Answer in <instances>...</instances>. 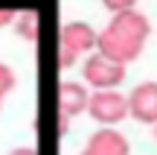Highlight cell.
I'll return each instance as SVG.
<instances>
[{
	"mask_svg": "<svg viewBox=\"0 0 157 155\" xmlns=\"http://www.w3.org/2000/svg\"><path fill=\"white\" fill-rule=\"evenodd\" d=\"M148 35H151V23L143 12L131 9V12H119V15L111 18L105 29L96 38V53H102L105 59L119 64L137 62L146 47Z\"/></svg>",
	"mask_w": 157,
	"mask_h": 155,
	"instance_id": "obj_1",
	"label": "cell"
},
{
	"mask_svg": "<svg viewBox=\"0 0 157 155\" xmlns=\"http://www.w3.org/2000/svg\"><path fill=\"white\" fill-rule=\"evenodd\" d=\"M87 114L99 126H117L128 117V97L113 88V91H93L87 100Z\"/></svg>",
	"mask_w": 157,
	"mask_h": 155,
	"instance_id": "obj_2",
	"label": "cell"
},
{
	"mask_svg": "<svg viewBox=\"0 0 157 155\" xmlns=\"http://www.w3.org/2000/svg\"><path fill=\"white\" fill-rule=\"evenodd\" d=\"M122 79H125V64L111 62L102 53H93L84 59V85H90L93 91H113Z\"/></svg>",
	"mask_w": 157,
	"mask_h": 155,
	"instance_id": "obj_3",
	"label": "cell"
},
{
	"mask_svg": "<svg viewBox=\"0 0 157 155\" xmlns=\"http://www.w3.org/2000/svg\"><path fill=\"white\" fill-rule=\"evenodd\" d=\"M96 38H99V32L87 21H67L58 32V47L73 53V56H82V53L96 50Z\"/></svg>",
	"mask_w": 157,
	"mask_h": 155,
	"instance_id": "obj_4",
	"label": "cell"
},
{
	"mask_svg": "<svg viewBox=\"0 0 157 155\" xmlns=\"http://www.w3.org/2000/svg\"><path fill=\"white\" fill-rule=\"evenodd\" d=\"M128 152L131 144L122 132H117L113 126H102L87 138V144L78 155H128Z\"/></svg>",
	"mask_w": 157,
	"mask_h": 155,
	"instance_id": "obj_5",
	"label": "cell"
},
{
	"mask_svg": "<svg viewBox=\"0 0 157 155\" xmlns=\"http://www.w3.org/2000/svg\"><path fill=\"white\" fill-rule=\"evenodd\" d=\"M128 114L146 126L157 123V82H140L128 94Z\"/></svg>",
	"mask_w": 157,
	"mask_h": 155,
	"instance_id": "obj_6",
	"label": "cell"
},
{
	"mask_svg": "<svg viewBox=\"0 0 157 155\" xmlns=\"http://www.w3.org/2000/svg\"><path fill=\"white\" fill-rule=\"evenodd\" d=\"M87 100H90V91L82 82H61L58 85V114L67 117V120L76 114H84Z\"/></svg>",
	"mask_w": 157,
	"mask_h": 155,
	"instance_id": "obj_7",
	"label": "cell"
},
{
	"mask_svg": "<svg viewBox=\"0 0 157 155\" xmlns=\"http://www.w3.org/2000/svg\"><path fill=\"white\" fill-rule=\"evenodd\" d=\"M38 29H41L38 12L26 9V12H21V15H15V32L21 35L23 41H35V38H38Z\"/></svg>",
	"mask_w": 157,
	"mask_h": 155,
	"instance_id": "obj_8",
	"label": "cell"
},
{
	"mask_svg": "<svg viewBox=\"0 0 157 155\" xmlns=\"http://www.w3.org/2000/svg\"><path fill=\"white\" fill-rule=\"evenodd\" d=\"M15 85H17L15 70H12L9 64H3V62H0V105H3L6 94H9V91H15Z\"/></svg>",
	"mask_w": 157,
	"mask_h": 155,
	"instance_id": "obj_9",
	"label": "cell"
},
{
	"mask_svg": "<svg viewBox=\"0 0 157 155\" xmlns=\"http://www.w3.org/2000/svg\"><path fill=\"white\" fill-rule=\"evenodd\" d=\"M102 6H105L111 15H119V12H131L137 6V0H102Z\"/></svg>",
	"mask_w": 157,
	"mask_h": 155,
	"instance_id": "obj_10",
	"label": "cell"
},
{
	"mask_svg": "<svg viewBox=\"0 0 157 155\" xmlns=\"http://www.w3.org/2000/svg\"><path fill=\"white\" fill-rule=\"evenodd\" d=\"M9 23H15V12L12 9H0V27H9Z\"/></svg>",
	"mask_w": 157,
	"mask_h": 155,
	"instance_id": "obj_11",
	"label": "cell"
},
{
	"mask_svg": "<svg viewBox=\"0 0 157 155\" xmlns=\"http://www.w3.org/2000/svg\"><path fill=\"white\" fill-rule=\"evenodd\" d=\"M9 155H38V152H35L32 146H17V149H12Z\"/></svg>",
	"mask_w": 157,
	"mask_h": 155,
	"instance_id": "obj_12",
	"label": "cell"
},
{
	"mask_svg": "<svg viewBox=\"0 0 157 155\" xmlns=\"http://www.w3.org/2000/svg\"><path fill=\"white\" fill-rule=\"evenodd\" d=\"M154 138H157V123H154Z\"/></svg>",
	"mask_w": 157,
	"mask_h": 155,
	"instance_id": "obj_13",
	"label": "cell"
}]
</instances>
